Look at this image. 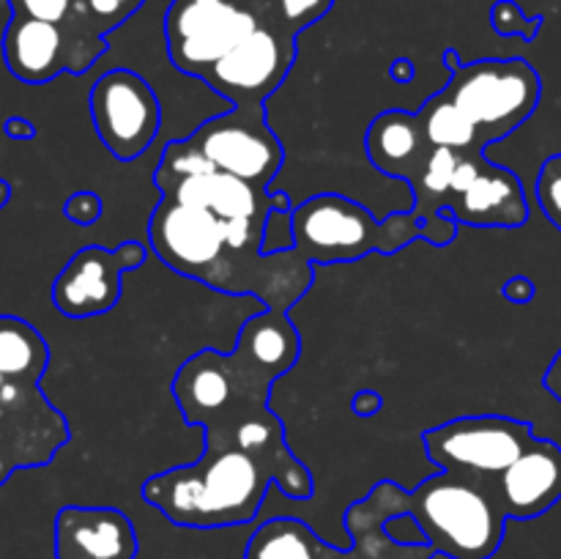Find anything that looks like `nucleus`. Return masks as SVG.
Wrapping results in <instances>:
<instances>
[{
  "instance_id": "1",
  "label": "nucleus",
  "mask_w": 561,
  "mask_h": 559,
  "mask_svg": "<svg viewBox=\"0 0 561 559\" xmlns=\"http://www.w3.org/2000/svg\"><path fill=\"white\" fill-rule=\"evenodd\" d=\"M301 340L288 312L263 310L247 318L230 354L197 351L179 367L173 398L190 425L206 431V449H239L274 471L288 499L312 497V475L285 442V427L268 406L272 384L299 360Z\"/></svg>"
},
{
  "instance_id": "2",
  "label": "nucleus",
  "mask_w": 561,
  "mask_h": 559,
  "mask_svg": "<svg viewBox=\"0 0 561 559\" xmlns=\"http://www.w3.org/2000/svg\"><path fill=\"white\" fill-rule=\"evenodd\" d=\"M148 241L159 261L214 290L257 296L266 310L288 312L312 285V263L296 250H239L225 236L222 219L203 208L162 197L148 219Z\"/></svg>"
},
{
  "instance_id": "3",
  "label": "nucleus",
  "mask_w": 561,
  "mask_h": 559,
  "mask_svg": "<svg viewBox=\"0 0 561 559\" xmlns=\"http://www.w3.org/2000/svg\"><path fill=\"white\" fill-rule=\"evenodd\" d=\"M272 486L274 471L263 460L239 449H203L195 464L148 477L140 497L170 524L222 529L250 524Z\"/></svg>"
},
{
  "instance_id": "4",
  "label": "nucleus",
  "mask_w": 561,
  "mask_h": 559,
  "mask_svg": "<svg viewBox=\"0 0 561 559\" xmlns=\"http://www.w3.org/2000/svg\"><path fill=\"white\" fill-rule=\"evenodd\" d=\"M409 510V491L398 482H376L370 493L345 510L351 548L323 543L305 521L272 518L252 532L244 559H433L431 546L398 543L383 524Z\"/></svg>"
},
{
  "instance_id": "5",
  "label": "nucleus",
  "mask_w": 561,
  "mask_h": 559,
  "mask_svg": "<svg viewBox=\"0 0 561 559\" xmlns=\"http://www.w3.org/2000/svg\"><path fill=\"white\" fill-rule=\"evenodd\" d=\"M405 513L433 554L449 559H491L502 548L507 515L491 486L455 471H438L409 491Z\"/></svg>"
},
{
  "instance_id": "6",
  "label": "nucleus",
  "mask_w": 561,
  "mask_h": 559,
  "mask_svg": "<svg viewBox=\"0 0 561 559\" xmlns=\"http://www.w3.org/2000/svg\"><path fill=\"white\" fill-rule=\"evenodd\" d=\"M294 250L307 263H351L370 252H400L422 239L425 223L414 212L376 219L362 203L345 195L323 192L290 212Z\"/></svg>"
},
{
  "instance_id": "7",
  "label": "nucleus",
  "mask_w": 561,
  "mask_h": 559,
  "mask_svg": "<svg viewBox=\"0 0 561 559\" xmlns=\"http://www.w3.org/2000/svg\"><path fill=\"white\" fill-rule=\"evenodd\" d=\"M444 64L453 75L442 96L474 124L485 146L513 135L540 104L542 82L529 60L485 58L477 64H460L458 53L447 49Z\"/></svg>"
},
{
  "instance_id": "8",
  "label": "nucleus",
  "mask_w": 561,
  "mask_h": 559,
  "mask_svg": "<svg viewBox=\"0 0 561 559\" xmlns=\"http://www.w3.org/2000/svg\"><path fill=\"white\" fill-rule=\"evenodd\" d=\"M272 14L268 0H173L164 11V44L175 69L201 80L225 53Z\"/></svg>"
},
{
  "instance_id": "9",
  "label": "nucleus",
  "mask_w": 561,
  "mask_h": 559,
  "mask_svg": "<svg viewBox=\"0 0 561 559\" xmlns=\"http://www.w3.org/2000/svg\"><path fill=\"white\" fill-rule=\"evenodd\" d=\"M535 427L502 414H469L422 433L431 464L491 486L531 442Z\"/></svg>"
},
{
  "instance_id": "10",
  "label": "nucleus",
  "mask_w": 561,
  "mask_h": 559,
  "mask_svg": "<svg viewBox=\"0 0 561 559\" xmlns=\"http://www.w3.org/2000/svg\"><path fill=\"white\" fill-rule=\"evenodd\" d=\"M184 142L217 170L266 192L285 162V148L266 124L263 107H230L203 121Z\"/></svg>"
},
{
  "instance_id": "11",
  "label": "nucleus",
  "mask_w": 561,
  "mask_h": 559,
  "mask_svg": "<svg viewBox=\"0 0 561 559\" xmlns=\"http://www.w3.org/2000/svg\"><path fill=\"white\" fill-rule=\"evenodd\" d=\"M296 60V36L268 14L201 77L233 107H263L285 82Z\"/></svg>"
},
{
  "instance_id": "12",
  "label": "nucleus",
  "mask_w": 561,
  "mask_h": 559,
  "mask_svg": "<svg viewBox=\"0 0 561 559\" xmlns=\"http://www.w3.org/2000/svg\"><path fill=\"white\" fill-rule=\"evenodd\" d=\"M91 118L104 148L121 162H131L157 140L162 104L137 71L110 69L91 88Z\"/></svg>"
},
{
  "instance_id": "13",
  "label": "nucleus",
  "mask_w": 561,
  "mask_h": 559,
  "mask_svg": "<svg viewBox=\"0 0 561 559\" xmlns=\"http://www.w3.org/2000/svg\"><path fill=\"white\" fill-rule=\"evenodd\" d=\"M442 214L474 228H520L529 219V203L513 170L485 159V151H471L458 157Z\"/></svg>"
},
{
  "instance_id": "14",
  "label": "nucleus",
  "mask_w": 561,
  "mask_h": 559,
  "mask_svg": "<svg viewBox=\"0 0 561 559\" xmlns=\"http://www.w3.org/2000/svg\"><path fill=\"white\" fill-rule=\"evenodd\" d=\"M148 250L140 241H124L115 250L91 244L69 258L53 283V305L66 318L104 316L121 301L124 272L140 269Z\"/></svg>"
},
{
  "instance_id": "15",
  "label": "nucleus",
  "mask_w": 561,
  "mask_h": 559,
  "mask_svg": "<svg viewBox=\"0 0 561 559\" xmlns=\"http://www.w3.org/2000/svg\"><path fill=\"white\" fill-rule=\"evenodd\" d=\"M491 491L507 518L529 521L548 513L561 499V447L535 438L491 482Z\"/></svg>"
},
{
  "instance_id": "16",
  "label": "nucleus",
  "mask_w": 561,
  "mask_h": 559,
  "mask_svg": "<svg viewBox=\"0 0 561 559\" xmlns=\"http://www.w3.org/2000/svg\"><path fill=\"white\" fill-rule=\"evenodd\" d=\"M53 546L55 559H135L137 532L121 510L69 504L55 515Z\"/></svg>"
},
{
  "instance_id": "17",
  "label": "nucleus",
  "mask_w": 561,
  "mask_h": 559,
  "mask_svg": "<svg viewBox=\"0 0 561 559\" xmlns=\"http://www.w3.org/2000/svg\"><path fill=\"white\" fill-rule=\"evenodd\" d=\"M153 184L162 190V197L168 201L203 208L222 223H233V219L266 223V214L272 208V192L257 190V186L217 168L190 175L153 179Z\"/></svg>"
},
{
  "instance_id": "18",
  "label": "nucleus",
  "mask_w": 561,
  "mask_h": 559,
  "mask_svg": "<svg viewBox=\"0 0 561 559\" xmlns=\"http://www.w3.org/2000/svg\"><path fill=\"white\" fill-rule=\"evenodd\" d=\"M3 60L25 85H44L60 71H71V44L53 22L11 14L3 31Z\"/></svg>"
},
{
  "instance_id": "19",
  "label": "nucleus",
  "mask_w": 561,
  "mask_h": 559,
  "mask_svg": "<svg viewBox=\"0 0 561 559\" xmlns=\"http://www.w3.org/2000/svg\"><path fill=\"white\" fill-rule=\"evenodd\" d=\"M365 146L373 168L392 179H403L405 184L420 175L433 151L420 124V115L405 113V110H387V113L376 115L373 124L367 126Z\"/></svg>"
},
{
  "instance_id": "20",
  "label": "nucleus",
  "mask_w": 561,
  "mask_h": 559,
  "mask_svg": "<svg viewBox=\"0 0 561 559\" xmlns=\"http://www.w3.org/2000/svg\"><path fill=\"white\" fill-rule=\"evenodd\" d=\"M49 365V345L36 327L16 316H0V378L38 384Z\"/></svg>"
},
{
  "instance_id": "21",
  "label": "nucleus",
  "mask_w": 561,
  "mask_h": 559,
  "mask_svg": "<svg viewBox=\"0 0 561 559\" xmlns=\"http://www.w3.org/2000/svg\"><path fill=\"white\" fill-rule=\"evenodd\" d=\"M416 115H420V124L433 148H453L460 153L485 151V142L477 135L474 124L453 102H447L442 91L427 99Z\"/></svg>"
},
{
  "instance_id": "22",
  "label": "nucleus",
  "mask_w": 561,
  "mask_h": 559,
  "mask_svg": "<svg viewBox=\"0 0 561 559\" xmlns=\"http://www.w3.org/2000/svg\"><path fill=\"white\" fill-rule=\"evenodd\" d=\"M142 3L146 0H75V9L91 22L99 36L107 38L115 27H121L129 16H135Z\"/></svg>"
},
{
  "instance_id": "23",
  "label": "nucleus",
  "mask_w": 561,
  "mask_h": 559,
  "mask_svg": "<svg viewBox=\"0 0 561 559\" xmlns=\"http://www.w3.org/2000/svg\"><path fill=\"white\" fill-rule=\"evenodd\" d=\"M272 3V14L285 31H290L294 36H299L301 31H307L310 25H316L318 20L332 11L334 0H268Z\"/></svg>"
},
{
  "instance_id": "24",
  "label": "nucleus",
  "mask_w": 561,
  "mask_h": 559,
  "mask_svg": "<svg viewBox=\"0 0 561 559\" xmlns=\"http://www.w3.org/2000/svg\"><path fill=\"white\" fill-rule=\"evenodd\" d=\"M491 25L499 36H520L526 42H535L542 16H526V11L515 0H496L491 9Z\"/></svg>"
},
{
  "instance_id": "25",
  "label": "nucleus",
  "mask_w": 561,
  "mask_h": 559,
  "mask_svg": "<svg viewBox=\"0 0 561 559\" xmlns=\"http://www.w3.org/2000/svg\"><path fill=\"white\" fill-rule=\"evenodd\" d=\"M535 195L548 223H553L561 230V153H553L542 162Z\"/></svg>"
},
{
  "instance_id": "26",
  "label": "nucleus",
  "mask_w": 561,
  "mask_h": 559,
  "mask_svg": "<svg viewBox=\"0 0 561 559\" xmlns=\"http://www.w3.org/2000/svg\"><path fill=\"white\" fill-rule=\"evenodd\" d=\"M9 5L14 16L53 22V25H64L75 14V0H9Z\"/></svg>"
},
{
  "instance_id": "27",
  "label": "nucleus",
  "mask_w": 561,
  "mask_h": 559,
  "mask_svg": "<svg viewBox=\"0 0 561 559\" xmlns=\"http://www.w3.org/2000/svg\"><path fill=\"white\" fill-rule=\"evenodd\" d=\"M294 212V208H290ZM290 212H279V208H268L266 223H263V252H283L294 250V228H290Z\"/></svg>"
},
{
  "instance_id": "28",
  "label": "nucleus",
  "mask_w": 561,
  "mask_h": 559,
  "mask_svg": "<svg viewBox=\"0 0 561 559\" xmlns=\"http://www.w3.org/2000/svg\"><path fill=\"white\" fill-rule=\"evenodd\" d=\"M64 217L75 225H93L102 217V197L91 190L75 192V195L64 203Z\"/></svg>"
},
{
  "instance_id": "29",
  "label": "nucleus",
  "mask_w": 561,
  "mask_h": 559,
  "mask_svg": "<svg viewBox=\"0 0 561 559\" xmlns=\"http://www.w3.org/2000/svg\"><path fill=\"white\" fill-rule=\"evenodd\" d=\"M502 294L507 296L510 301H515V305H526V301L535 299V283H531L529 277H513L504 283Z\"/></svg>"
},
{
  "instance_id": "30",
  "label": "nucleus",
  "mask_w": 561,
  "mask_h": 559,
  "mask_svg": "<svg viewBox=\"0 0 561 559\" xmlns=\"http://www.w3.org/2000/svg\"><path fill=\"white\" fill-rule=\"evenodd\" d=\"M3 132L9 137H14V140H31V137H36V126H33L27 118H20V115L5 121Z\"/></svg>"
},
{
  "instance_id": "31",
  "label": "nucleus",
  "mask_w": 561,
  "mask_h": 559,
  "mask_svg": "<svg viewBox=\"0 0 561 559\" xmlns=\"http://www.w3.org/2000/svg\"><path fill=\"white\" fill-rule=\"evenodd\" d=\"M378 409H381V395H378V392L367 389V392L356 395V400H354V411H356V414L370 417V414H376Z\"/></svg>"
},
{
  "instance_id": "32",
  "label": "nucleus",
  "mask_w": 561,
  "mask_h": 559,
  "mask_svg": "<svg viewBox=\"0 0 561 559\" xmlns=\"http://www.w3.org/2000/svg\"><path fill=\"white\" fill-rule=\"evenodd\" d=\"M542 384H546L548 392H551L553 398H557L561 403V349H559V354L553 356L551 367L546 370V378H542Z\"/></svg>"
},
{
  "instance_id": "33",
  "label": "nucleus",
  "mask_w": 561,
  "mask_h": 559,
  "mask_svg": "<svg viewBox=\"0 0 561 559\" xmlns=\"http://www.w3.org/2000/svg\"><path fill=\"white\" fill-rule=\"evenodd\" d=\"M392 75H394V80H400V82H403V80H411V77H414V66H411L409 60L400 58L398 64L392 66Z\"/></svg>"
},
{
  "instance_id": "34",
  "label": "nucleus",
  "mask_w": 561,
  "mask_h": 559,
  "mask_svg": "<svg viewBox=\"0 0 561 559\" xmlns=\"http://www.w3.org/2000/svg\"><path fill=\"white\" fill-rule=\"evenodd\" d=\"M9 201H11V184L0 179V208H3Z\"/></svg>"
},
{
  "instance_id": "35",
  "label": "nucleus",
  "mask_w": 561,
  "mask_h": 559,
  "mask_svg": "<svg viewBox=\"0 0 561 559\" xmlns=\"http://www.w3.org/2000/svg\"><path fill=\"white\" fill-rule=\"evenodd\" d=\"M195 3H217V0H195Z\"/></svg>"
},
{
  "instance_id": "36",
  "label": "nucleus",
  "mask_w": 561,
  "mask_h": 559,
  "mask_svg": "<svg viewBox=\"0 0 561 559\" xmlns=\"http://www.w3.org/2000/svg\"><path fill=\"white\" fill-rule=\"evenodd\" d=\"M0 387H3V378H0Z\"/></svg>"
},
{
  "instance_id": "37",
  "label": "nucleus",
  "mask_w": 561,
  "mask_h": 559,
  "mask_svg": "<svg viewBox=\"0 0 561 559\" xmlns=\"http://www.w3.org/2000/svg\"><path fill=\"white\" fill-rule=\"evenodd\" d=\"M0 486H3V480H0Z\"/></svg>"
}]
</instances>
